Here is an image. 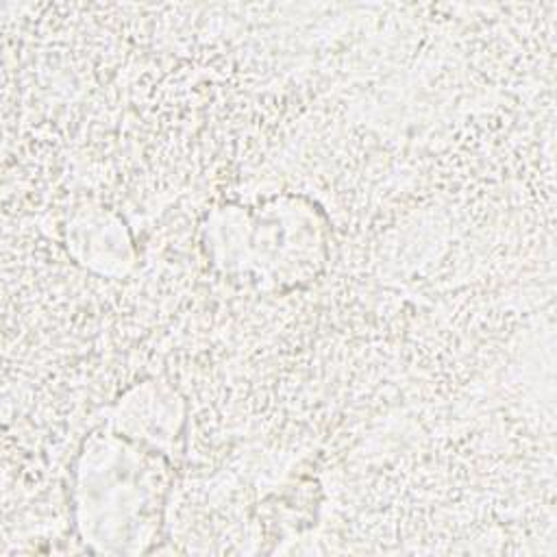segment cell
I'll return each mask as SVG.
<instances>
[{
	"label": "cell",
	"mask_w": 557,
	"mask_h": 557,
	"mask_svg": "<svg viewBox=\"0 0 557 557\" xmlns=\"http://www.w3.org/2000/svg\"><path fill=\"white\" fill-rule=\"evenodd\" d=\"M211 259L261 289L287 292L311 283L329 257L324 213L300 196L257 207H224L209 218Z\"/></svg>",
	"instance_id": "2"
},
{
	"label": "cell",
	"mask_w": 557,
	"mask_h": 557,
	"mask_svg": "<svg viewBox=\"0 0 557 557\" xmlns=\"http://www.w3.org/2000/svg\"><path fill=\"white\" fill-rule=\"evenodd\" d=\"M170 463L128 433L94 431L74 466V520L98 553L152 548L163 524Z\"/></svg>",
	"instance_id": "1"
}]
</instances>
